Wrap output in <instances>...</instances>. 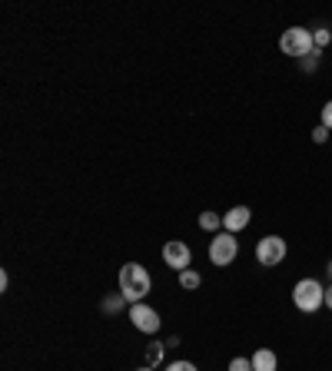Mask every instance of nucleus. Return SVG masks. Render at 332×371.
<instances>
[{"mask_svg": "<svg viewBox=\"0 0 332 371\" xmlns=\"http://www.w3.org/2000/svg\"><path fill=\"white\" fill-rule=\"evenodd\" d=\"M130 322H133L136 332H143V335H156V332H160V315H156V308H150L146 301L130 305Z\"/></svg>", "mask_w": 332, "mask_h": 371, "instance_id": "423d86ee", "label": "nucleus"}, {"mask_svg": "<svg viewBox=\"0 0 332 371\" xmlns=\"http://www.w3.org/2000/svg\"><path fill=\"white\" fill-rule=\"evenodd\" d=\"M249 361H253V371H276V351L269 348H260Z\"/></svg>", "mask_w": 332, "mask_h": 371, "instance_id": "1a4fd4ad", "label": "nucleus"}, {"mask_svg": "<svg viewBox=\"0 0 332 371\" xmlns=\"http://www.w3.org/2000/svg\"><path fill=\"white\" fill-rule=\"evenodd\" d=\"M136 371H156V368H150V365H146V368H136Z\"/></svg>", "mask_w": 332, "mask_h": 371, "instance_id": "412c9836", "label": "nucleus"}, {"mask_svg": "<svg viewBox=\"0 0 332 371\" xmlns=\"http://www.w3.org/2000/svg\"><path fill=\"white\" fill-rule=\"evenodd\" d=\"M316 67H319V50H316L312 57H306V60H302V70H306V73H309V70H316Z\"/></svg>", "mask_w": 332, "mask_h": 371, "instance_id": "6ab92c4d", "label": "nucleus"}, {"mask_svg": "<svg viewBox=\"0 0 332 371\" xmlns=\"http://www.w3.org/2000/svg\"><path fill=\"white\" fill-rule=\"evenodd\" d=\"M286 259V239L283 235H262L256 242V262L262 268H273Z\"/></svg>", "mask_w": 332, "mask_h": 371, "instance_id": "39448f33", "label": "nucleus"}, {"mask_svg": "<svg viewBox=\"0 0 332 371\" xmlns=\"http://www.w3.org/2000/svg\"><path fill=\"white\" fill-rule=\"evenodd\" d=\"M326 308H332V285L326 289Z\"/></svg>", "mask_w": 332, "mask_h": 371, "instance_id": "aec40b11", "label": "nucleus"}, {"mask_svg": "<svg viewBox=\"0 0 332 371\" xmlns=\"http://www.w3.org/2000/svg\"><path fill=\"white\" fill-rule=\"evenodd\" d=\"M179 285H183L186 292L200 289V272H193V268H186V272H179Z\"/></svg>", "mask_w": 332, "mask_h": 371, "instance_id": "9b49d317", "label": "nucleus"}, {"mask_svg": "<svg viewBox=\"0 0 332 371\" xmlns=\"http://www.w3.org/2000/svg\"><path fill=\"white\" fill-rule=\"evenodd\" d=\"M249 219H253V212H249V206H233L229 212H223V229L226 232H243L249 226Z\"/></svg>", "mask_w": 332, "mask_h": 371, "instance_id": "6e6552de", "label": "nucleus"}, {"mask_svg": "<svg viewBox=\"0 0 332 371\" xmlns=\"http://www.w3.org/2000/svg\"><path fill=\"white\" fill-rule=\"evenodd\" d=\"M166 371H196V365H193V361H170Z\"/></svg>", "mask_w": 332, "mask_h": 371, "instance_id": "dca6fc26", "label": "nucleus"}, {"mask_svg": "<svg viewBox=\"0 0 332 371\" xmlns=\"http://www.w3.org/2000/svg\"><path fill=\"white\" fill-rule=\"evenodd\" d=\"M293 305H296L299 312L316 315L326 305V289H322L316 278H299L296 289H293Z\"/></svg>", "mask_w": 332, "mask_h": 371, "instance_id": "f03ea898", "label": "nucleus"}, {"mask_svg": "<svg viewBox=\"0 0 332 371\" xmlns=\"http://www.w3.org/2000/svg\"><path fill=\"white\" fill-rule=\"evenodd\" d=\"M236 255H239V242L233 239V232H216L213 242H210V262L226 268L236 262Z\"/></svg>", "mask_w": 332, "mask_h": 371, "instance_id": "20e7f679", "label": "nucleus"}, {"mask_svg": "<svg viewBox=\"0 0 332 371\" xmlns=\"http://www.w3.org/2000/svg\"><path fill=\"white\" fill-rule=\"evenodd\" d=\"M312 40H316V50H322V46H326V44H329V40H332V34H329V30H326V27H319V30L312 34Z\"/></svg>", "mask_w": 332, "mask_h": 371, "instance_id": "4468645a", "label": "nucleus"}, {"mask_svg": "<svg viewBox=\"0 0 332 371\" xmlns=\"http://www.w3.org/2000/svg\"><path fill=\"white\" fill-rule=\"evenodd\" d=\"M326 139H329V129H326V126L319 123V126L312 129V143H326Z\"/></svg>", "mask_w": 332, "mask_h": 371, "instance_id": "f3484780", "label": "nucleus"}, {"mask_svg": "<svg viewBox=\"0 0 332 371\" xmlns=\"http://www.w3.org/2000/svg\"><path fill=\"white\" fill-rule=\"evenodd\" d=\"M229 371H253V361L249 358H233L229 361Z\"/></svg>", "mask_w": 332, "mask_h": 371, "instance_id": "2eb2a0df", "label": "nucleus"}, {"mask_svg": "<svg viewBox=\"0 0 332 371\" xmlns=\"http://www.w3.org/2000/svg\"><path fill=\"white\" fill-rule=\"evenodd\" d=\"M123 305H127V299H123V295L117 292V295H110V299H103V312H107V315H117L120 308H123Z\"/></svg>", "mask_w": 332, "mask_h": 371, "instance_id": "f8f14e48", "label": "nucleus"}, {"mask_svg": "<svg viewBox=\"0 0 332 371\" xmlns=\"http://www.w3.org/2000/svg\"><path fill=\"white\" fill-rule=\"evenodd\" d=\"M322 126L332 129V100H329L326 106H322Z\"/></svg>", "mask_w": 332, "mask_h": 371, "instance_id": "a211bd4d", "label": "nucleus"}, {"mask_svg": "<svg viewBox=\"0 0 332 371\" xmlns=\"http://www.w3.org/2000/svg\"><path fill=\"white\" fill-rule=\"evenodd\" d=\"M326 268H329V275H332V259H329V266H326Z\"/></svg>", "mask_w": 332, "mask_h": 371, "instance_id": "4be33fe9", "label": "nucleus"}, {"mask_svg": "<svg viewBox=\"0 0 332 371\" xmlns=\"http://www.w3.org/2000/svg\"><path fill=\"white\" fill-rule=\"evenodd\" d=\"M163 262L173 272H186L193 262V252H190V245L186 242H179V239H173V242H166L163 245Z\"/></svg>", "mask_w": 332, "mask_h": 371, "instance_id": "0eeeda50", "label": "nucleus"}, {"mask_svg": "<svg viewBox=\"0 0 332 371\" xmlns=\"http://www.w3.org/2000/svg\"><path fill=\"white\" fill-rule=\"evenodd\" d=\"M279 50L293 60H306L309 53H316V40L306 27H289L283 37H279Z\"/></svg>", "mask_w": 332, "mask_h": 371, "instance_id": "7ed1b4c3", "label": "nucleus"}, {"mask_svg": "<svg viewBox=\"0 0 332 371\" xmlns=\"http://www.w3.org/2000/svg\"><path fill=\"white\" fill-rule=\"evenodd\" d=\"M150 289H153V278H150V272L140 262H127V266L120 268V295L130 301V305L146 299Z\"/></svg>", "mask_w": 332, "mask_h": 371, "instance_id": "f257e3e1", "label": "nucleus"}, {"mask_svg": "<svg viewBox=\"0 0 332 371\" xmlns=\"http://www.w3.org/2000/svg\"><path fill=\"white\" fill-rule=\"evenodd\" d=\"M163 348H166V345H156V341L146 348V361H150V368H156V365L163 361Z\"/></svg>", "mask_w": 332, "mask_h": 371, "instance_id": "ddd939ff", "label": "nucleus"}, {"mask_svg": "<svg viewBox=\"0 0 332 371\" xmlns=\"http://www.w3.org/2000/svg\"><path fill=\"white\" fill-rule=\"evenodd\" d=\"M200 229L219 232V229H223V216H219V212H210V209H206V212H200Z\"/></svg>", "mask_w": 332, "mask_h": 371, "instance_id": "9d476101", "label": "nucleus"}]
</instances>
